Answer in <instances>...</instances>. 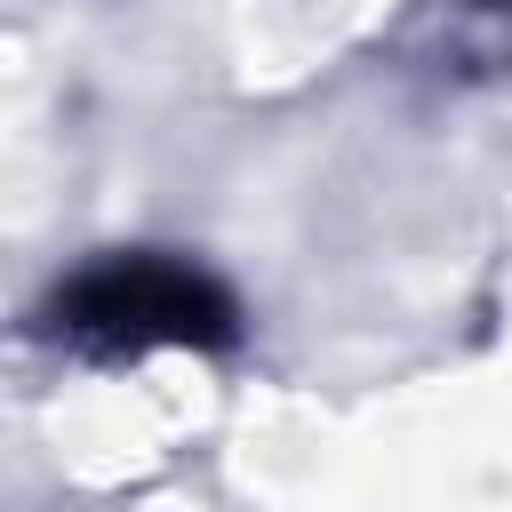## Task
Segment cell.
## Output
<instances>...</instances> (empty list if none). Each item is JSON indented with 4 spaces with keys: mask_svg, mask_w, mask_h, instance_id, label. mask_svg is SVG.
Listing matches in <instances>:
<instances>
[{
    "mask_svg": "<svg viewBox=\"0 0 512 512\" xmlns=\"http://www.w3.org/2000/svg\"><path fill=\"white\" fill-rule=\"evenodd\" d=\"M32 336L72 360H144V352H240L248 320L240 296L168 248H112L80 272H64L32 304Z\"/></svg>",
    "mask_w": 512,
    "mask_h": 512,
    "instance_id": "1",
    "label": "cell"
}]
</instances>
